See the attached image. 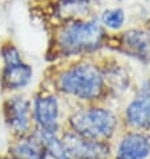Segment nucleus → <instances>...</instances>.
I'll use <instances>...</instances> for the list:
<instances>
[{"mask_svg":"<svg viewBox=\"0 0 150 159\" xmlns=\"http://www.w3.org/2000/svg\"><path fill=\"white\" fill-rule=\"evenodd\" d=\"M39 138L43 142L45 151L48 154V158L51 159H72L68 154L67 148L63 143V140L59 136V134H51V132H43L36 131Z\"/></svg>","mask_w":150,"mask_h":159,"instance_id":"nucleus-11","label":"nucleus"},{"mask_svg":"<svg viewBox=\"0 0 150 159\" xmlns=\"http://www.w3.org/2000/svg\"><path fill=\"white\" fill-rule=\"evenodd\" d=\"M32 79V68L23 61L16 64H6L2 76V83L6 90H20Z\"/></svg>","mask_w":150,"mask_h":159,"instance_id":"nucleus-9","label":"nucleus"},{"mask_svg":"<svg viewBox=\"0 0 150 159\" xmlns=\"http://www.w3.org/2000/svg\"><path fill=\"white\" fill-rule=\"evenodd\" d=\"M4 115L10 129L19 136L28 135L31 129V104L23 96H14L6 102Z\"/></svg>","mask_w":150,"mask_h":159,"instance_id":"nucleus-6","label":"nucleus"},{"mask_svg":"<svg viewBox=\"0 0 150 159\" xmlns=\"http://www.w3.org/2000/svg\"><path fill=\"white\" fill-rule=\"evenodd\" d=\"M2 55H3V59L6 61V64H16V63H20L21 61L19 51H17L14 46L4 47L2 51Z\"/></svg>","mask_w":150,"mask_h":159,"instance_id":"nucleus-14","label":"nucleus"},{"mask_svg":"<svg viewBox=\"0 0 150 159\" xmlns=\"http://www.w3.org/2000/svg\"><path fill=\"white\" fill-rule=\"evenodd\" d=\"M11 155L19 159H48L43 142L39 138L37 132L33 135H25L12 147Z\"/></svg>","mask_w":150,"mask_h":159,"instance_id":"nucleus-10","label":"nucleus"},{"mask_svg":"<svg viewBox=\"0 0 150 159\" xmlns=\"http://www.w3.org/2000/svg\"><path fill=\"white\" fill-rule=\"evenodd\" d=\"M63 143L72 159H112V147L105 140H93L68 131L63 135Z\"/></svg>","mask_w":150,"mask_h":159,"instance_id":"nucleus-4","label":"nucleus"},{"mask_svg":"<svg viewBox=\"0 0 150 159\" xmlns=\"http://www.w3.org/2000/svg\"><path fill=\"white\" fill-rule=\"evenodd\" d=\"M125 120L129 126L138 130L150 127V83H145L140 95L127 104Z\"/></svg>","mask_w":150,"mask_h":159,"instance_id":"nucleus-7","label":"nucleus"},{"mask_svg":"<svg viewBox=\"0 0 150 159\" xmlns=\"http://www.w3.org/2000/svg\"><path fill=\"white\" fill-rule=\"evenodd\" d=\"M6 159H19V158H16V157H14V155H10V157H7Z\"/></svg>","mask_w":150,"mask_h":159,"instance_id":"nucleus-16","label":"nucleus"},{"mask_svg":"<svg viewBox=\"0 0 150 159\" xmlns=\"http://www.w3.org/2000/svg\"><path fill=\"white\" fill-rule=\"evenodd\" d=\"M123 44L138 56H148L150 52V36L142 31H129L123 34Z\"/></svg>","mask_w":150,"mask_h":159,"instance_id":"nucleus-12","label":"nucleus"},{"mask_svg":"<svg viewBox=\"0 0 150 159\" xmlns=\"http://www.w3.org/2000/svg\"><path fill=\"white\" fill-rule=\"evenodd\" d=\"M125 21V14L121 8H113V10H106L102 14V23L106 27L112 30H118L122 27Z\"/></svg>","mask_w":150,"mask_h":159,"instance_id":"nucleus-13","label":"nucleus"},{"mask_svg":"<svg viewBox=\"0 0 150 159\" xmlns=\"http://www.w3.org/2000/svg\"><path fill=\"white\" fill-rule=\"evenodd\" d=\"M60 88L81 100H94L104 92V78L93 66H77L61 75Z\"/></svg>","mask_w":150,"mask_h":159,"instance_id":"nucleus-2","label":"nucleus"},{"mask_svg":"<svg viewBox=\"0 0 150 159\" xmlns=\"http://www.w3.org/2000/svg\"><path fill=\"white\" fill-rule=\"evenodd\" d=\"M33 119L37 125V131L59 134L60 130V107L57 98L53 95H44L35 99Z\"/></svg>","mask_w":150,"mask_h":159,"instance_id":"nucleus-5","label":"nucleus"},{"mask_svg":"<svg viewBox=\"0 0 150 159\" xmlns=\"http://www.w3.org/2000/svg\"><path fill=\"white\" fill-rule=\"evenodd\" d=\"M150 157V138L142 132H129L118 142L113 159H146Z\"/></svg>","mask_w":150,"mask_h":159,"instance_id":"nucleus-8","label":"nucleus"},{"mask_svg":"<svg viewBox=\"0 0 150 159\" xmlns=\"http://www.w3.org/2000/svg\"><path fill=\"white\" fill-rule=\"evenodd\" d=\"M70 131L86 139L108 140L114 135L118 119L106 108L92 107L78 110L69 118Z\"/></svg>","mask_w":150,"mask_h":159,"instance_id":"nucleus-1","label":"nucleus"},{"mask_svg":"<svg viewBox=\"0 0 150 159\" xmlns=\"http://www.w3.org/2000/svg\"><path fill=\"white\" fill-rule=\"evenodd\" d=\"M104 36L102 27L96 21L73 23L65 27L60 34L59 44L65 54H80L100 47Z\"/></svg>","mask_w":150,"mask_h":159,"instance_id":"nucleus-3","label":"nucleus"},{"mask_svg":"<svg viewBox=\"0 0 150 159\" xmlns=\"http://www.w3.org/2000/svg\"><path fill=\"white\" fill-rule=\"evenodd\" d=\"M65 3H70V4H80V3H88L90 0H64Z\"/></svg>","mask_w":150,"mask_h":159,"instance_id":"nucleus-15","label":"nucleus"}]
</instances>
